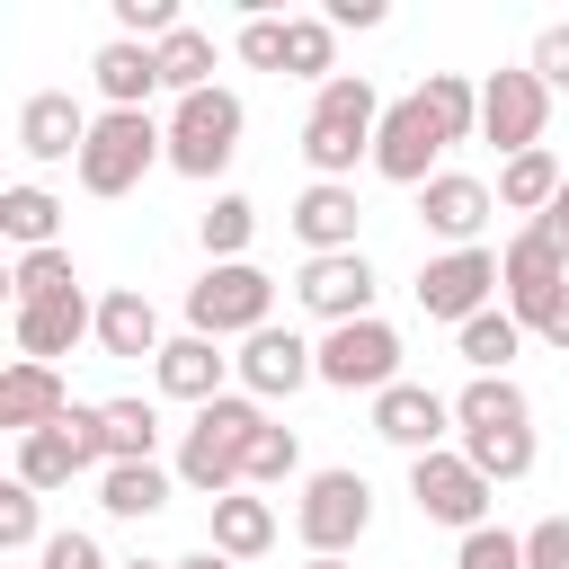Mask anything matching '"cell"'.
Instances as JSON below:
<instances>
[{
    "label": "cell",
    "instance_id": "484cf974",
    "mask_svg": "<svg viewBox=\"0 0 569 569\" xmlns=\"http://www.w3.org/2000/svg\"><path fill=\"white\" fill-rule=\"evenodd\" d=\"M0 231L18 240V258H27V249H62V204L18 178V187H0Z\"/></svg>",
    "mask_w": 569,
    "mask_h": 569
},
{
    "label": "cell",
    "instance_id": "7c38bea8",
    "mask_svg": "<svg viewBox=\"0 0 569 569\" xmlns=\"http://www.w3.org/2000/svg\"><path fill=\"white\" fill-rule=\"evenodd\" d=\"M498 284H507V311H516L525 329H542V311H551V302H560V284H569V258L525 222V231L498 249Z\"/></svg>",
    "mask_w": 569,
    "mask_h": 569
},
{
    "label": "cell",
    "instance_id": "d6a6232c",
    "mask_svg": "<svg viewBox=\"0 0 569 569\" xmlns=\"http://www.w3.org/2000/svg\"><path fill=\"white\" fill-rule=\"evenodd\" d=\"M284 71L293 80H338V27L329 18H284Z\"/></svg>",
    "mask_w": 569,
    "mask_h": 569
},
{
    "label": "cell",
    "instance_id": "8992f818",
    "mask_svg": "<svg viewBox=\"0 0 569 569\" xmlns=\"http://www.w3.org/2000/svg\"><path fill=\"white\" fill-rule=\"evenodd\" d=\"M293 525H302L311 560H347V551L365 542V525H373V480H365V471H311Z\"/></svg>",
    "mask_w": 569,
    "mask_h": 569
},
{
    "label": "cell",
    "instance_id": "ab89813d",
    "mask_svg": "<svg viewBox=\"0 0 569 569\" xmlns=\"http://www.w3.org/2000/svg\"><path fill=\"white\" fill-rule=\"evenodd\" d=\"M187 18H178V0H116V36L124 44H169Z\"/></svg>",
    "mask_w": 569,
    "mask_h": 569
},
{
    "label": "cell",
    "instance_id": "4dcf8cb0",
    "mask_svg": "<svg viewBox=\"0 0 569 569\" xmlns=\"http://www.w3.org/2000/svg\"><path fill=\"white\" fill-rule=\"evenodd\" d=\"M462 453H471V471L489 489H507V480L533 471V427H480V436H462Z\"/></svg>",
    "mask_w": 569,
    "mask_h": 569
},
{
    "label": "cell",
    "instance_id": "d6986e66",
    "mask_svg": "<svg viewBox=\"0 0 569 569\" xmlns=\"http://www.w3.org/2000/svg\"><path fill=\"white\" fill-rule=\"evenodd\" d=\"M80 338H98V302H89V293H71V302H18V356H27V365L71 356Z\"/></svg>",
    "mask_w": 569,
    "mask_h": 569
},
{
    "label": "cell",
    "instance_id": "f35d334b",
    "mask_svg": "<svg viewBox=\"0 0 569 569\" xmlns=\"http://www.w3.org/2000/svg\"><path fill=\"white\" fill-rule=\"evenodd\" d=\"M293 471H302V436L267 418V436L249 445V489H276V480H293Z\"/></svg>",
    "mask_w": 569,
    "mask_h": 569
},
{
    "label": "cell",
    "instance_id": "7bdbcfd3",
    "mask_svg": "<svg viewBox=\"0 0 569 569\" xmlns=\"http://www.w3.org/2000/svg\"><path fill=\"white\" fill-rule=\"evenodd\" d=\"M525 569H569V516H542L525 533Z\"/></svg>",
    "mask_w": 569,
    "mask_h": 569
},
{
    "label": "cell",
    "instance_id": "9a60e30c",
    "mask_svg": "<svg viewBox=\"0 0 569 569\" xmlns=\"http://www.w3.org/2000/svg\"><path fill=\"white\" fill-rule=\"evenodd\" d=\"M445 427H453V400H445V391H427V382H391V391H373V436L400 445L409 462L436 453Z\"/></svg>",
    "mask_w": 569,
    "mask_h": 569
},
{
    "label": "cell",
    "instance_id": "603a6c76",
    "mask_svg": "<svg viewBox=\"0 0 569 569\" xmlns=\"http://www.w3.org/2000/svg\"><path fill=\"white\" fill-rule=\"evenodd\" d=\"M98 347H107V356H160V347H169L142 284H116V293L98 302Z\"/></svg>",
    "mask_w": 569,
    "mask_h": 569
},
{
    "label": "cell",
    "instance_id": "3957f363",
    "mask_svg": "<svg viewBox=\"0 0 569 569\" xmlns=\"http://www.w3.org/2000/svg\"><path fill=\"white\" fill-rule=\"evenodd\" d=\"M240 98L231 89H196V98H178L169 107V169L178 178H196V187H213L222 169H231V151H240Z\"/></svg>",
    "mask_w": 569,
    "mask_h": 569
},
{
    "label": "cell",
    "instance_id": "4316f807",
    "mask_svg": "<svg viewBox=\"0 0 569 569\" xmlns=\"http://www.w3.org/2000/svg\"><path fill=\"white\" fill-rule=\"evenodd\" d=\"M516 347H525V320H516V311H498V302H489L480 320H462V329H453V356H462L471 373H507V365H516Z\"/></svg>",
    "mask_w": 569,
    "mask_h": 569
},
{
    "label": "cell",
    "instance_id": "bcb514c9",
    "mask_svg": "<svg viewBox=\"0 0 569 569\" xmlns=\"http://www.w3.org/2000/svg\"><path fill=\"white\" fill-rule=\"evenodd\" d=\"M533 231H542V240H551V249H560V258H569V178H560V196H551V213H542V222H533Z\"/></svg>",
    "mask_w": 569,
    "mask_h": 569
},
{
    "label": "cell",
    "instance_id": "60d3db41",
    "mask_svg": "<svg viewBox=\"0 0 569 569\" xmlns=\"http://www.w3.org/2000/svg\"><path fill=\"white\" fill-rule=\"evenodd\" d=\"M453 569H525V533H507V525H480V533H462Z\"/></svg>",
    "mask_w": 569,
    "mask_h": 569
},
{
    "label": "cell",
    "instance_id": "5b68a950",
    "mask_svg": "<svg viewBox=\"0 0 569 569\" xmlns=\"http://www.w3.org/2000/svg\"><path fill=\"white\" fill-rule=\"evenodd\" d=\"M267 311H276V276L249 267V258L204 267V276L187 284V329H196V338H258Z\"/></svg>",
    "mask_w": 569,
    "mask_h": 569
},
{
    "label": "cell",
    "instance_id": "e0dca14e",
    "mask_svg": "<svg viewBox=\"0 0 569 569\" xmlns=\"http://www.w3.org/2000/svg\"><path fill=\"white\" fill-rule=\"evenodd\" d=\"M489 187L480 178H462V169H436L427 187H418V222L436 231V240H453V249H480V222H489Z\"/></svg>",
    "mask_w": 569,
    "mask_h": 569
},
{
    "label": "cell",
    "instance_id": "277c9868",
    "mask_svg": "<svg viewBox=\"0 0 569 569\" xmlns=\"http://www.w3.org/2000/svg\"><path fill=\"white\" fill-rule=\"evenodd\" d=\"M151 160H169V124L107 107V116L89 124V151H80V187H89V196H133V187L151 178Z\"/></svg>",
    "mask_w": 569,
    "mask_h": 569
},
{
    "label": "cell",
    "instance_id": "e575fe53",
    "mask_svg": "<svg viewBox=\"0 0 569 569\" xmlns=\"http://www.w3.org/2000/svg\"><path fill=\"white\" fill-rule=\"evenodd\" d=\"M9 293H18V302H71V293H80L71 249H27V258L9 267Z\"/></svg>",
    "mask_w": 569,
    "mask_h": 569
},
{
    "label": "cell",
    "instance_id": "c3c4849f",
    "mask_svg": "<svg viewBox=\"0 0 569 569\" xmlns=\"http://www.w3.org/2000/svg\"><path fill=\"white\" fill-rule=\"evenodd\" d=\"M533 338H542V347H560V356H569V284H560V302H551V311H542V329H533Z\"/></svg>",
    "mask_w": 569,
    "mask_h": 569
},
{
    "label": "cell",
    "instance_id": "f1b7e54d",
    "mask_svg": "<svg viewBox=\"0 0 569 569\" xmlns=\"http://www.w3.org/2000/svg\"><path fill=\"white\" fill-rule=\"evenodd\" d=\"M98 507L107 516H160L169 507V471L160 462H107L98 471Z\"/></svg>",
    "mask_w": 569,
    "mask_h": 569
},
{
    "label": "cell",
    "instance_id": "30bf717a",
    "mask_svg": "<svg viewBox=\"0 0 569 569\" xmlns=\"http://www.w3.org/2000/svg\"><path fill=\"white\" fill-rule=\"evenodd\" d=\"M489 293H498V249H445V258H427L418 267V311L427 320H480L489 311Z\"/></svg>",
    "mask_w": 569,
    "mask_h": 569
},
{
    "label": "cell",
    "instance_id": "836d02e7",
    "mask_svg": "<svg viewBox=\"0 0 569 569\" xmlns=\"http://www.w3.org/2000/svg\"><path fill=\"white\" fill-rule=\"evenodd\" d=\"M418 98H427V116L445 124V142H471V133H480V89H471L462 71H427Z\"/></svg>",
    "mask_w": 569,
    "mask_h": 569
},
{
    "label": "cell",
    "instance_id": "d590c367",
    "mask_svg": "<svg viewBox=\"0 0 569 569\" xmlns=\"http://www.w3.org/2000/svg\"><path fill=\"white\" fill-rule=\"evenodd\" d=\"M18 480L44 498V489H71L80 480V453L62 445V427H36V436H18Z\"/></svg>",
    "mask_w": 569,
    "mask_h": 569
},
{
    "label": "cell",
    "instance_id": "681fc988",
    "mask_svg": "<svg viewBox=\"0 0 569 569\" xmlns=\"http://www.w3.org/2000/svg\"><path fill=\"white\" fill-rule=\"evenodd\" d=\"M169 569H240V560H231V551H213V542H204V551H187V560H169Z\"/></svg>",
    "mask_w": 569,
    "mask_h": 569
},
{
    "label": "cell",
    "instance_id": "8fae6325",
    "mask_svg": "<svg viewBox=\"0 0 569 569\" xmlns=\"http://www.w3.org/2000/svg\"><path fill=\"white\" fill-rule=\"evenodd\" d=\"M436 151H445V124L427 116V98H418V89L391 98V107H382V133H373V169H382L391 187H427V178H436Z\"/></svg>",
    "mask_w": 569,
    "mask_h": 569
},
{
    "label": "cell",
    "instance_id": "f907efd6",
    "mask_svg": "<svg viewBox=\"0 0 569 569\" xmlns=\"http://www.w3.org/2000/svg\"><path fill=\"white\" fill-rule=\"evenodd\" d=\"M116 569H169V560H116Z\"/></svg>",
    "mask_w": 569,
    "mask_h": 569
},
{
    "label": "cell",
    "instance_id": "b9f144b4",
    "mask_svg": "<svg viewBox=\"0 0 569 569\" xmlns=\"http://www.w3.org/2000/svg\"><path fill=\"white\" fill-rule=\"evenodd\" d=\"M240 62L249 71H284V18H249L240 27Z\"/></svg>",
    "mask_w": 569,
    "mask_h": 569
},
{
    "label": "cell",
    "instance_id": "ba28073f",
    "mask_svg": "<svg viewBox=\"0 0 569 569\" xmlns=\"http://www.w3.org/2000/svg\"><path fill=\"white\" fill-rule=\"evenodd\" d=\"M320 382L329 391H391L400 382V329L391 320H347L320 338Z\"/></svg>",
    "mask_w": 569,
    "mask_h": 569
},
{
    "label": "cell",
    "instance_id": "ac0fdd59",
    "mask_svg": "<svg viewBox=\"0 0 569 569\" xmlns=\"http://www.w3.org/2000/svg\"><path fill=\"white\" fill-rule=\"evenodd\" d=\"M293 240L311 249V258H338V249H356V222H365V204H356V187H329V178H311L302 196H293Z\"/></svg>",
    "mask_w": 569,
    "mask_h": 569
},
{
    "label": "cell",
    "instance_id": "cb8c5ba5",
    "mask_svg": "<svg viewBox=\"0 0 569 569\" xmlns=\"http://www.w3.org/2000/svg\"><path fill=\"white\" fill-rule=\"evenodd\" d=\"M453 427H462V436H480V427H533V400H525L507 373H471V382L453 391Z\"/></svg>",
    "mask_w": 569,
    "mask_h": 569
},
{
    "label": "cell",
    "instance_id": "1f68e13d",
    "mask_svg": "<svg viewBox=\"0 0 569 569\" xmlns=\"http://www.w3.org/2000/svg\"><path fill=\"white\" fill-rule=\"evenodd\" d=\"M107 418V462H151L160 453V409L151 400H98Z\"/></svg>",
    "mask_w": 569,
    "mask_h": 569
},
{
    "label": "cell",
    "instance_id": "2e32d148",
    "mask_svg": "<svg viewBox=\"0 0 569 569\" xmlns=\"http://www.w3.org/2000/svg\"><path fill=\"white\" fill-rule=\"evenodd\" d=\"M89 124H98V116H89L71 89H36V98L18 107V151H27V160H71V169H80Z\"/></svg>",
    "mask_w": 569,
    "mask_h": 569
},
{
    "label": "cell",
    "instance_id": "5bb4252c",
    "mask_svg": "<svg viewBox=\"0 0 569 569\" xmlns=\"http://www.w3.org/2000/svg\"><path fill=\"white\" fill-rule=\"evenodd\" d=\"M231 365H240V391H249V400H293L302 382H320V347L293 338V329H276V320H267L258 338H240Z\"/></svg>",
    "mask_w": 569,
    "mask_h": 569
},
{
    "label": "cell",
    "instance_id": "ffe728a7",
    "mask_svg": "<svg viewBox=\"0 0 569 569\" xmlns=\"http://www.w3.org/2000/svg\"><path fill=\"white\" fill-rule=\"evenodd\" d=\"M151 373H160L169 400H196V409H204V400H222V373H240V365L222 356V338H196V329H187V338H169V347L151 356Z\"/></svg>",
    "mask_w": 569,
    "mask_h": 569
},
{
    "label": "cell",
    "instance_id": "f546056e",
    "mask_svg": "<svg viewBox=\"0 0 569 569\" xmlns=\"http://www.w3.org/2000/svg\"><path fill=\"white\" fill-rule=\"evenodd\" d=\"M160 53V89H178V98H196V89H213V62H222V44L204 36V27H178L169 44H151Z\"/></svg>",
    "mask_w": 569,
    "mask_h": 569
},
{
    "label": "cell",
    "instance_id": "ee69618b",
    "mask_svg": "<svg viewBox=\"0 0 569 569\" xmlns=\"http://www.w3.org/2000/svg\"><path fill=\"white\" fill-rule=\"evenodd\" d=\"M36 569H116V560H107L89 533H53V542L36 551Z\"/></svg>",
    "mask_w": 569,
    "mask_h": 569
},
{
    "label": "cell",
    "instance_id": "8d00e7d4",
    "mask_svg": "<svg viewBox=\"0 0 569 569\" xmlns=\"http://www.w3.org/2000/svg\"><path fill=\"white\" fill-rule=\"evenodd\" d=\"M196 231H204V258H213V267H231V258L258 240V204H249V196H213Z\"/></svg>",
    "mask_w": 569,
    "mask_h": 569
},
{
    "label": "cell",
    "instance_id": "4fadbf2b",
    "mask_svg": "<svg viewBox=\"0 0 569 569\" xmlns=\"http://www.w3.org/2000/svg\"><path fill=\"white\" fill-rule=\"evenodd\" d=\"M293 293H302V311H311V320H329V329H347V320H373V258H365V249L302 258Z\"/></svg>",
    "mask_w": 569,
    "mask_h": 569
},
{
    "label": "cell",
    "instance_id": "83f0119b",
    "mask_svg": "<svg viewBox=\"0 0 569 569\" xmlns=\"http://www.w3.org/2000/svg\"><path fill=\"white\" fill-rule=\"evenodd\" d=\"M267 542H276V507H267V498H249V489L213 498V551H231V560H258Z\"/></svg>",
    "mask_w": 569,
    "mask_h": 569
},
{
    "label": "cell",
    "instance_id": "44dd1931",
    "mask_svg": "<svg viewBox=\"0 0 569 569\" xmlns=\"http://www.w3.org/2000/svg\"><path fill=\"white\" fill-rule=\"evenodd\" d=\"M89 80H98V98H107V107H124V116H151L160 53H151V44H124V36H107V44L89 53Z\"/></svg>",
    "mask_w": 569,
    "mask_h": 569
},
{
    "label": "cell",
    "instance_id": "f6af8a7d",
    "mask_svg": "<svg viewBox=\"0 0 569 569\" xmlns=\"http://www.w3.org/2000/svg\"><path fill=\"white\" fill-rule=\"evenodd\" d=\"M533 80L542 89H569V27H542L533 36Z\"/></svg>",
    "mask_w": 569,
    "mask_h": 569
},
{
    "label": "cell",
    "instance_id": "7dc6e473",
    "mask_svg": "<svg viewBox=\"0 0 569 569\" xmlns=\"http://www.w3.org/2000/svg\"><path fill=\"white\" fill-rule=\"evenodd\" d=\"M329 27H382V0H329Z\"/></svg>",
    "mask_w": 569,
    "mask_h": 569
},
{
    "label": "cell",
    "instance_id": "9c48e42d",
    "mask_svg": "<svg viewBox=\"0 0 569 569\" xmlns=\"http://www.w3.org/2000/svg\"><path fill=\"white\" fill-rule=\"evenodd\" d=\"M542 116H551V89L533 80V62L480 80V142H498L507 160L516 151H542Z\"/></svg>",
    "mask_w": 569,
    "mask_h": 569
},
{
    "label": "cell",
    "instance_id": "7402d4cb",
    "mask_svg": "<svg viewBox=\"0 0 569 569\" xmlns=\"http://www.w3.org/2000/svg\"><path fill=\"white\" fill-rule=\"evenodd\" d=\"M62 409H71V391H62V373H53V365H27V356H18V365L0 373V427H9V436L53 427Z\"/></svg>",
    "mask_w": 569,
    "mask_h": 569
},
{
    "label": "cell",
    "instance_id": "816d5d0a",
    "mask_svg": "<svg viewBox=\"0 0 569 569\" xmlns=\"http://www.w3.org/2000/svg\"><path fill=\"white\" fill-rule=\"evenodd\" d=\"M302 569H347V560H302Z\"/></svg>",
    "mask_w": 569,
    "mask_h": 569
},
{
    "label": "cell",
    "instance_id": "6da1fadb",
    "mask_svg": "<svg viewBox=\"0 0 569 569\" xmlns=\"http://www.w3.org/2000/svg\"><path fill=\"white\" fill-rule=\"evenodd\" d=\"M258 436H267V409H258L249 391L204 400V409L187 418V436H178V480H187V489H204V498L249 489V445H258Z\"/></svg>",
    "mask_w": 569,
    "mask_h": 569
},
{
    "label": "cell",
    "instance_id": "52a82bcc",
    "mask_svg": "<svg viewBox=\"0 0 569 569\" xmlns=\"http://www.w3.org/2000/svg\"><path fill=\"white\" fill-rule=\"evenodd\" d=\"M409 498H418V516L427 525H453V533H480L489 525V480L471 471V453H453V445H436V453H418L409 462Z\"/></svg>",
    "mask_w": 569,
    "mask_h": 569
},
{
    "label": "cell",
    "instance_id": "d4e9b609",
    "mask_svg": "<svg viewBox=\"0 0 569 569\" xmlns=\"http://www.w3.org/2000/svg\"><path fill=\"white\" fill-rule=\"evenodd\" d=\"M560 178H569V169H560V151H516V160L498 169V204L542 222V213H551V196H560Z\"/></svg>",
    "mask_w": 569,
    "mask_h": 569
},
{
    "label": "cell",
    "instance_id": "74e56055",
    "mask_svg": "<svg viewBox=\"0 0 569 569\" xmlns=\"http://www.w3.org/2000/svg\"><path fill=\"white\" fill-rule=\"evenodd\" d=\"M53 533H44V498L27 489V480H9L0 489V551H44Z\"/></svg>",
    "mask_w": 569,
    "mask_h": 569
},
{
    "label": "cell",
    "instance_id": "7a4b0ae2",
    "mask_svg": "<svg viewBox=\"0 0 569 569\" xmlns=\"http://www.w3.org/2000/svg\"><path fill=\"white\" fill-rule=\"evenodd\" d=\"M373 133H382V89L365 71H338L329 89H311V116H302V160L311 178L347 187L356 160H373Z\"/></svg>",
    "mask_w": 569,
    "mask_h": 569
}]
</instances>
